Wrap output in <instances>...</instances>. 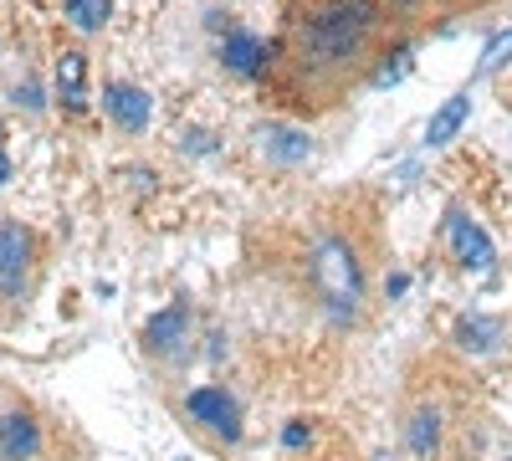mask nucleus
Here are the masks:
<instances>
[{"label":"nucleus","instance_id":"obj_1","mask_svg":"<svg viewBox=\"0 0 512 461\" xmlns=\"http://www.w3.org/2000/svg\"><path fill=\"white\" fill-rule=\"evenodd\" d=\"M379 31V0H313L292 31V52L308 72L354 67Z\"/></svg>","mask_w":512,"mask_h":461},{"label":"nucleus","instance_id":"obj_15","mask_svg":"<svg viewBox=\"0 0 512 461\" xmlns=\"http://www.w3.org/2000/svg\"><path fill=\"white\" fill-rule=\"evenodd\" d=\"M512 62V26L507 31H497L487 47H482V62H477V77H492L497 67H507Z\"/></svg>","mask_w":512,"mask_h":461},{"label":"nucleus","instance_id":"obj_3","mask_svg":"<svg viewBox=\"0 0 512 461\" xmlns=\"http://www.w3.org/2000/svg\"><path fill=\"white\" fill-rule=\"evenodd\" d=\"M185 410H190V421L205 426V431H216L226 441H241V405L231 400L226 385H200L185 395Z\"/></svg>","mask_w":512,"mask_h":461},{"label":"nucleus","instance_id":"obj_2","mask_svg":"<svg viewBox=\"0 0 512 461\" xmlns=\"http://www.w3.org/2000/svg\"><path fill=\"white\" fill-rule=\"evenodd\" d=\"M313 287L323 308L338 323H354L364 308V267H359V251L344 236H318L313 241Z\"/></svg>","mask_w":512,"mask_h":461},{"label":"nucleus","instance_id":"obj_9","mask_svg":"<svg viewBox=\"0 0 512 461\" xmlns=\"http://www.w3.org/2000/svg\"><path fill=\"white\" fill-rule=\"evenodd\" d=\"M267 57H272V47L262 36H251V31H236V36H226V47H221V62H226V72H236V77H256L267 67Z\"/></svg>","mask_w":512,"mask_h":461},{"label":"nucleus","instance_id":"obj_16","mask_svg":"<svg viewBox=\"0 0 512 461\" xmlns=\"http://www.w3.org/2000/svg\"><path fill=\"white\" fill-rule=\"evenodd\" d=\"M262 139H267V149L282 154V159H303V154H308V139L292 134V129H272V134H262Z\"/></svg>","mask_w":512,"mask_h":461},{"label":"nucleus","instance_id":"obj_13","mask_svg":"<svg viewBox=\"0 0 512 461\" xmlns=\"http://www.w3.org/2000/svg\"><path fill=\"white\" fill-rule=\"evenodd\" d=\"M497 339H502V328H497V323H487V318H466V323L456 328V344H461L466 354H487Z\"/></svg>","mask_w":512,"mask_h":461},{"label":"nucleus","instance_id":"obj_5","mask_svg":"<svg viewBox=\"0 0 512 461\" xmlns=\"http://www.w3.org/2000/svg\"><path fill=\"white\" fill-rule=\"evenodd\" d=\"M103 108H108V118L118 123L123 134H144L149 118H154L149 93L134 88V82H108V88H103Z\"/></svg>","mask_w":512,"mask_h":461},{"label":"nucleus","instance_id":"obj_4","mask_svg":"<svg viewBox=\"0 0 512 461\" xmlns=\"http://www.w3.org/2000/svg\"><path fill=\"white\" fill-rule=\"evenodd\" d=\"M446 241H451V257L466 267V272H492L497 262V246L492 236L466 216V211H446Z\"/></svg>","mask_w":512,"mask_h":461},{"label":"nucleus","instance_id":"obj_18","mask_svg":"<svg viewBox=\"0 0 512 461\" xmlns=\"http://www.w3.org/2000/svg\"><path fill=\"white\" fill-rule=\"evenodd\" d=\"M308 441H313V426H308V421H292V426L282 431V446H287V451H303Z\"/></svg>","mask_w":512,"mask_h":461},{"label":"nucleus","instance_id":"obj_17","mask_svg":"<svg viewBox=\"0 0 512 461\" xmlns=\"http://www.w3.org/2000/svg\"><path fill=\"white\" fill-rule=\"evenodd\" d=\"M405 72H410V52H395V62H384L374 72V88H390V82H400Z\"/></svg>","mask_w":512,"mask_h":461},{"label":"nucleus","instance_id":"obj_19","mask_svg":"<svg viewBox=\"0 0 512 461\" xmlns=\"http://www.w3.org/2000/svg\"><path fill=\"white\" fill-rule=\"evenodd\" d=\"M11 180V159H6V149H0V185Z\"/></svg>","mask_w":512,"mask_h":461},{"label":"nucleus","instance_id":"obj_14","mask_svg":"<svg viewBox=\"0 0 512 461\" xmlns=\"http://www.w3.org/2000/svg\"><path fill=\"white\" fill-rule=\"evenodd\" d=\"M108 11H113V0H67V21L77 31H103Z\"/></svg>","mask_w":512,"mask_h":461},{"label":"nucleus","instance_id":"obj_10","mask_svg":"<svg viewBox=\"0 0 512 461\" xmlns=\"http://www.w3.org/2000/svg\"><path fill=\"white\" fill-rule=\"evenodd\" d=\"M41 451V431L26 410H11L6 421H0V456L6 461H31Z\"/></svg>","mask_w":512,"mask_h":461},{"label":"nucleus","instance_id":"obj_12","mask_svg":"<svg viewBox=\"0 0 512 461\" xmlns=\"http://www.w3.org/2000/svg\"><path fill=\"white\" fill-rule=\"evenodd\" d=\"M436 446H441V410H415L410 415V451L436 456Z\"/></svg>","mask_w":512,"mask_h":461},{"label":"nucleus","instance_id":"obj_11","mask_svg":"<svg viewBox=\"0 0 512 461\" xmlns=\"http://www.w3.org/2000/svg\"><path fill=\"white\" fill-rule=\"evenodd\" d=\"M472 118V93H456V98H446L436 113H431V123H425V144L431 149H441V144H451L456 134H461V123Z\"/></svg>","mask_w":512,"mask_h":461},{"label":"nucleus","instance_id":"obj_7","mask_svg":"<svg viewBox=\"0 0 512 461\" xmlns=\"http://www.w3.org/2000/svg\"><path fill=\"white\" fill-rule=\"evenodd\" d=\"M57 103L67 113H88V57L77 47H67L57 57Z\"/></svg>","mask_w":512,"mask_h":461},{"label":"nucleus","instance_id":"obj_6","mask_svg":"<svg viewBox=\"0 0 512 461\" xmlns=\"http://www.w3.org/2000/svg\"><path fill=\"white\" fill-rule=\"evenodd\" d=\"M185 333H190V308L175 303V308H164V313H154L144 323V349L159 354V359H169V354L185 349Z\"/></svg>","mask_w":512,"mask_h":461},{"label":"nucleus","instance_id":"obj_8","mask_svg":"<svg viewBox=\"0 0 512 461\" xmlns=\"http://www.w3.org/2000/svg\"><path fill=\"white\" fill-rule=\"evenodd\" d=\"M31 267V236L21 226H0V292H21Z\"/></svg>","mask_w":512,"mask_h":461}]
</instances>
